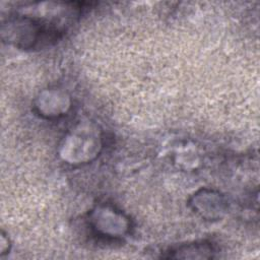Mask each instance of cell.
<instances>
[{
  "instance_id": "cell-1",
  "label": "cell",
  "mask_w": 260,
  "mask_h": 260,
  "mask_svg": "<svg viewBox=\"0 0 260 260\" xmlns=\"http://www.w3.org/2000/svg\"><path fill=\"white\" fill-rule=\"evenodd\" d=\"M214 248L206 242L182 245L169 252L168 258H212Z\"/></svg>"
}]
</instances>
